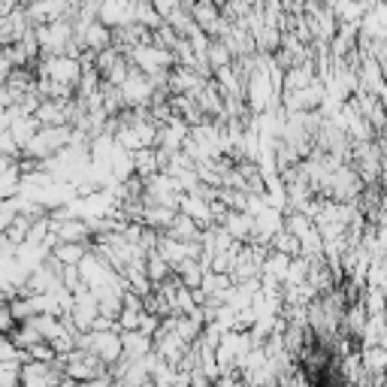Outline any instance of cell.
Wrapping results in <instances>:
<instances>
[{
	"mask_svg": "<svg viewBox=\"0 0 387 387\" xmlns=\"http://www.w3.org/2000/svg\"><path fill=\"white\" fill-rule=\"evenodd\" d=\"M13 327H16L13 315H9V312L4 309V312H0V333H9V330H13Z\"/></svg>",
	"mask_w": 387,
	"mask_h": 387,
	"instance_id": "6da1fadb",
	"label": "cell"
}]
</instances>
